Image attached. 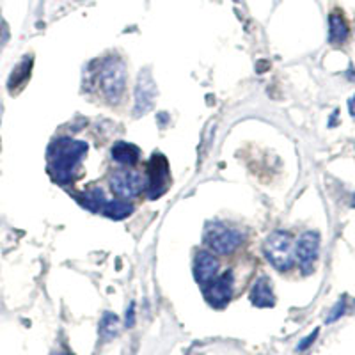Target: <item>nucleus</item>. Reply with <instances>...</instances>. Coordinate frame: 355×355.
<instances>
[{
  "label": "nucleus",
  "mask_w": 355,
  "mask_h": 355,
  "mask_svg": "<svg viewBox=\"0 0 355 355\" xmlns=\"http://www.w3.org/2000/svg\"><path fill=\"white\" fill-rule=\"evenodd\" d=\"M78 202L89 211H101L103 205L107 202V198L101 189H93L87 190V192H82V194L78 196Z\"/></svg>",
  "instance_id": "dca6fc26"
},
{
  "label": "nucleus",
  "mask_w": 355,
  "mask_h": 355,
  "mask_svg": "<svg viewBox=\"0 0 355 355\" xmlns=\"http://www.w3.org/2000/svg\"><path fill=\"white\" fill-rule=\"evenodd\" d=\"M109 185L117 199L130 201V199L137 198L139 194H142L148 183H146V180L142 178V174L135 173V171L117 169L110 174Z\"/></svg>",
  "instance_id": "423d86ee"
},
{
  "label": "nucleus",
  "mask_w": 355,
  "mask_h": 355,
  "mask_svg": "<svg viewBox=\"0 0 355 355\" xmlns=\"http://www.w3.org/2000/svg\"><path fill=\"white\" fill-rule=\"evenodd\" d=\"M263 254L275 270L288 272L295 265L293 236L288 231H274L263 243Z\"/></svg>",
  "instance_id": "f03ea898"
},
{
  "label": "nucleus",
  "mask_w": 355,
  "mask_h": 355,
  "mask_svg": "<svg viewBox=\"0 0 355 355\" xmlns=\"http://www.w3.org/2000/svg\"><path fill=\"white\" fill-rule=\"evenodd\" d=\"M66 355H71V354H66Z\"/></svg>",
  "instance_id": "4be33fe9"
},
{
  "label": "nucleus",
  "mask_w": 355,
  "mask_h": 355,
  "mask_svg": "<svg viewBox=\"0 0 355 355\" xmlns=\"http://www.w3.org/2000/svg\"><path fill=\"white\" fill-rule=\"evenodd\" d=\"M85 141L71 137H57L49 146V171L57 183H69L75 178L78 164L87 153Z\"/></svg>",
  "instance_id": "f257e3e1"
},
{
  "label": "nucleus",
  "mask_w": 355,
  "mask_h": 355,
  "mask_svg": "<svg viewBox=\"0 0 355 355\" xmlns=\"http://www.w3.org/2000/svg\"><path fill=\"white\" fill-rule=\"evenodd\" d=\"M202 240H205V245L211 252L227 256L242 245L245 236L236 227L227 226L224 222L211 220L205 226V236H202Z\"/></svg>",
  "instance_id": "7ed1b4c3"
},
{
  "label": "nucleus",
  "mask_w": 355,
  "mask_h": 355,
  "mask_svg": "<svg viewBox=\"0 0 355 355\" xmlns=\"http://www.w3.org/2000/svg\"><path fill=\"white\" fill-rule=\"evenodd\" d=\"M320 256V233L306 231L295 242V261L299 263L300 272L309 275L315 272V263Z\"/></svg>",
  "instance_id": "0eeeda50"
},
{
  "label": "nucleus",
  "mask_w": 355,
  "mask_h": 355,
  "mask_svg": "<svg viewBox=\"0 0 355 355\" xmlns=\"http://www.w3.org/2000/svg\"><path fill=\"white\" fill-rule=\"evenodd\" d=\"M157 85H155L153 75H151L150 68H144L137 77V84H135V107H133V116L142 117L150 112L157 100Z\"/></svg>",
  "instance_id": "6e6552de"
},
{
  "label": "nucleus",
  "mask_w": 355,
  "mask_h": 355,
  "mask_svg": "<svg viewBox=\"0 0 355 355\" xmlns=\"http://www.w3.org/2000/svg\"><path fill=\"white\" fill-rule=\"evenodd\" d=\"M205 300L214 309H224L231 302L234 293L233 270H226L222 275H215L208 283L202 284Z\"/></svg>",
  "instance_id": "39448f33"
},
{
  "label": "nucleus",
  "mask_w": 355,
  "mask_h": 355,
  "mask_svg": "<svg viewBox=\"0 0 355 355\" xmlns=\"http://www.w3.org/2000/svg\"><path fill=\"white\" fill-rule=\"evenodd\" d=\"M348 107H350V114H352V117H354V119H355V96L352 98L350 101H348Z\"/></svg>",
  "instance_id": "412c9836"
},
{
  "label": "nucleus",
  "mask_w": 355,
  "mask_h": 355,
  "mask_svg": "<svg viewBox=\"0 0 355 355\" xmlns=\"http://www.w3.org/2000/svg\"><path fill=\"white\" fill-rule=\"evenodd\" d=\"M250 302L256 307H274L275 306V295L272 288L270 279L266 275L256 279V283L250 288Z\"/></svg>",
  "instance_id": "9b49d317"
},
{
  "label": "nucleus",
  "mask_w": 355,
  "mask_h": 355,
  "mask_svg": "<svg viewBox=\"0 0 355 355\" xmlns=\"http://www.w3.org/2000/svg\"><path fill=\"white\" fill-rule=\"evenodd\" d=\"M348 34H350V27L343 15L332 12L329 17V41L332 44H341L348 40Z\"/></svg>",
  "instance_id": "4468645a"
},
{
  "label": "nucleus",
  "mask_w": 355,
  "mask_h": 355,
  "mask_svg": "<svg viewBox=\"0 0 355 355\" xmlns=\"http://www.w3.org/2000/svg\"><path fill=\"white\" fill-rule=\"evenodd\" d=\"M345 311H347V300L341 299L338 304H336L334 307H332L331 315L327 316V323H334L336 320L341 318V316L345 315Z\"/></svg>",
  "instance_id": "a211bd4d"
},
{
  "label": "nucleus",
  "mask_w": 355,
  "mask_h": 355,
  "mask_svg": "<svg viewBox=\"0 0 355 355\" xmlns=\"http://www.w3.org/2000/svg\"><path fill=\"white\" fill-rule=\"evenodd\" d=\"M119 331V318H117L114 313H105L103 320H101V325H100V332L103 338H114Z\"/></svg>",
  "instance_id": "f3484780"
},
{
  "label": "nucleus",
  "mask_w": 355,
  "mask_h": 355,
  "mask_svg": "<svg viewBox=\"0 0 355 355\" xmlns=\"http://www.w3.org/2000/svg\"><path fill=\"white\" fill-rule=\"evenodd\" d=\"M218 268H220V263H218V258L215 256V252H211L210 249L198 250V254H196L194 258L192 272H194L196 281H198L201 286L218 274Z\"/></svg>",
  "instance_id": "9d476101"
},
{
  "label": "nucleus",
  "mask_w": 355,
  "mask_h": 355,
  "mask_svg": "<svg viewBox=\"0 0 355 355\" xmlns=\"http://www.w3.org/2000/svg\"><path fill=\"white\" fill-rule=\"evenodd\" d=\"M100 85L110 103L123 98L126 87V66L119 57H110L100 69Z\"/></svg>",
  "instance_id": "20e7f679"
},
{
  "label": "nucleus",
  "mask_w": 355,
  "mask_h": 355,
  "mask_svg": "<svg viewBox=\"0 0 355 355\" xmlns=\"http://www.w3.org/2000/svg\"><path fill=\"white\" fill-rule=\"evenodd\" d=\"M133 205L130 201H125V199H112V201H107L101 208V214L105 217L112 218V220H125L130 215L133 214Z\"/></svg>",
  "instance_id": "2eb2a0df"
},
{
  "label": "nucleus",
  "mask_w": 355,
  "mask_h": 355,
  "mask_svg": "<svg viewBox=\"0 0 355 355\" xmlns=\"http://www.w3.org/2000/svg\"><path fill=\"white\" fill-rule=\"evenodd\" d=\"M133 325V304L126 311V327H132Z\"/></svg>",
  "instance_id": "aec40b11"
},
{
  "label": "nucleus",
  "mask_w": 355,
  "mask_h": 355,
  "mask_svg": "<svg viewBox=\"0 0 355 355\" xmlns=\"http://www.w3.org/2000/svg\"><path fill=\"white\" fill-rule=\"evenodd\" d=\"M110 157L114 162H117L123 167L135 166L141 158V150L135 144H130L125 141H117L110 150Z\"/></svg>",
  "instance_id": "f8f14e48"
},
{
  "label": "nucleus",
  "mask_w": 355,
  "mask_h": 355,
  "mask_svg": "<svg viewBox=\"0 0 355 355\" xmlns=\"http://www.w3.org/2000/svg\"><path fill=\"white\" fill-rule=\"evenodd\" d=\"M318 334H320V329H315V331L311 332V334L307 336V338H304L302 341H300V343H299V347H297V350H299V352H306L307 348L311 347V345L315 343V341H316V338H318Z\"/></svg>",
  "instance_id": "6ab92c4d"
},
{
  "label": "nucleus",
  "mask_w": 355,
  "mask_h": 355,
  "mask_svg": "<svg viewBox=\"0 0 355 355\" xmlns=\"http://www.w3.org/2000/svg\"><path fill=\"white\" fill-rule=\"evenodd\" d=\"M148 174H150V182H146L148 189V198L158 199L160 196L166 194L167 182H169V166H167V158L162 153H155L150 158V166H148Z\"/></svg>",
  "instance_id": "1a4fd4ad"
},
{
  "label": "nucleus",
  "mask_w": 355,
  "mask_h": 355,
  "mask_svg": "<svg viewBox=\"0 0 355 355\" xmlns=\"http://www.w3.org/2000/svg\"><path fill=\"white\" fill-rule=\"evenodd\" d=\"M33 57H25L20 64H17V68L12 69V73L9 75L8 80V89L11 93H17L20 91L21 85H25V82L31 77V71H33Z\"/></svg>",
  "instance_id": "ddd939ff"
}]
</instances>
